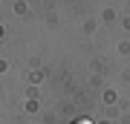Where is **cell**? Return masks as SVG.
Returning a JSON list of instances; mask_svg holds the SVG:
<instances>
[{"label":"cell","mask_w":130,"mask_h":124,"mask_svg":"<svg viewBox=\"0 0 130 124\" xmlns=\"http://www.w3.org/2000/svg\"><path fill=\"white\" fill-rule=\"evenodd\" d=\"M70 124H93V121H90V118H72Z\"/></svg>","instance_id":"1"}]
</instances>
